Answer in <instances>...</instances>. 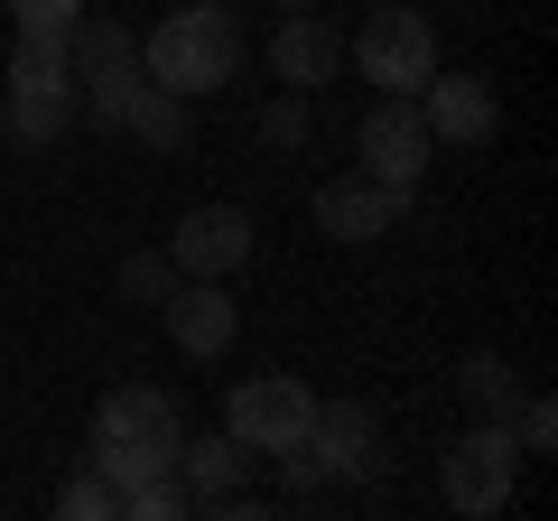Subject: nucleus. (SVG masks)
<instances>
[{
	"instance_id": "0eeeda50",
	"label": "nucleus",
	"mask_w": 558,
	"mask_h": 521,
	"mask_svg": "<svg viewBox=\"0 0 558 521\" xmlns=\"http://www.w3.org/2000/svg\"><path fill=\"white\" fill-rule=\"evenodd\" d=\"M354 149H363V178H381V186H400L410 196L418 178H428V121H418V102L410 94H381L373 112H363V131H354Z\"/></svg>"
},
{
	"instance_id": "9d476101",
	"label": "nucleus",
	"mask_w": 558,
	"mask_h": 521,
	"mask_svg": "<svg viewBox=\"0 0 558 521\" xmlns=\"http://www.w3.org/2000/svg\"><path fill=\"white\" fill-rule=\"evenodd\" d=\"M336 65H344V28L326 20V10H289V20L270 28V75L289 84V94L336 84Z\"/></svg>"
},
{
	"instance_id": "aec40b11",
	"label": "nucleus",
	"mask_w": 558,
	"mask_h": 521,
	"mask_svg": "<svg viewBox=\"0 0 558 521\" xmlns=\"http://www.w3.org/2000/svg\"><path fill=\"white\" fill-rule=\"evenodd\" d=\"M10 10H20V38H65L84 0H10Z\"/></svg>"
},
{
	"instance_id": "f8f14e48",
	"label": "nucleus",
	"mask_w": 558,
	"mask_h": 521,
	"mask_svg": "<svg viewBox=\"0 0 558 521\" xmlns=\"http://www.w3.org/2000/svg\"><path fill=\"white\" fill-rule=\"evenodd\" d=\"M400 205H410L400 186H381V178H363V168H354V178H326L317 186V233L326 242H381L400 223Z\"/></svg>"
},
{
	"instance_id": "5701e85b",
	"label": "nucleus",
	"mask_w": 558,
	"mask_h": 521,
	"mask_svg": "<svg viewBox=\"0 0 558 521\" xmlns=\"http://www.w3.org/2000/svg\"><path fill=\"white\" fill-rule=\"evenodd\" d=\"M270 10H326V0H270Z\"/></svg>"
},
{
	"instance_id": "dca6fc26",
	"label": "nucleus",
	"mask_w": 558,
	"mask_h": 521,
	"mask_svg": "<svg viewBox=\"0 0 558 521\" xmlns=\"http://www.w3.org/2000/svg\"><path fill=\"white\" fill-rule=\"evenodd\" d=\"M457 391H465L475 420H512V373H502L494 354H465V363H457Z\"/></svg>"
},
{
	"instance_id": "39448f33",
	"label": "nucleus",
	"mask_w": 558,
	"mask_h": 521,
	"mask_svg": "<svg viewBox=\"0 0 558 521\" xmlns=\"http://www.w3.org/2000/svg\"><path fill=\"white\" fill-rule=\"evenodd\" d=\"M344 57L363 65V84H381V94H410L418 102V84L438 75V28L418 20V10H373V20L354 28V47Z\"/></svg>"
},
{
	"instance_id": "20e7f679",
	"label": "nucleus",
	"mask_w": 558,
	"mask_h": 521,
	"mask_svg": "<svg viewBox=\"0 0 558 521\" xmlns=\"http://www.w3.org/2000/svg\"><path fill=\"white\" fill-rule=\"evenodd\" d=\"M65 65H75V84H84L75 102H84L94 121H112V131L131 121L140 84H149V75H140L131 28H121V20H84V10H75V28H65Z\"/></svg>"
},
{
	"instance_id": "423d86ee",
	"label": "nucleus",
	"mask_w": 558,
	"mask_h": 521,
	"mask_svg": "<svg viewBox=\"0 0 558 521\" xmlns=\"http://www.w3.org/2000/svg\"><path fill=\"white\" fill-rule=\"evenodd\" d=\"M512 475H521L512 428H502V420H475L457 447H447V512H465V521L502 512V502H512Z\"/></svg>"
},
{
	"instance_id": "f03ea898",
	"label": "nucleus",
	"mask_w": 558,
	"mask_h": 521,
	"mask_svg": "<svg viewBox=\"0 0 558 521\" xmlns=\"http://www.w3.org/2000/svg\"><path fill=\"white\" fill-rule=\"evenodd\" d=\"M178 438H186L178 401L149 391V381H121V391H102V410H94V475L112 484V502H121V484L178 475Z\"/></svg>"
},
{
	"instance_id": "2eb2a0df",
	"label": "nucleus",
	"mask_w": 558,
	"mask_h": 521,
	"mask_svg": "<svg viewBox=\"0 0 558 521\" xmlns=\"http://www.w3.org/2000/svg\"><path fill=\"white\" fill-rule=\"evenodd\" d=\"M121 131H140V141H159V149H178L186 141V94H168V84H140V102H131V121Z\"/></svg>"
},
{
	"instance_id": "a211bd4d",
	"label": "nucleus",
	"mask_w": 558,
	"mask_h": 521,
	"mask_svg": "<svg viewBox=\"0 0 558 521\" xmlns=\"http://www.w3.org/2000/svg\"><path fill=\"white\" fill-rule=\"evenodd\" d=\"M178 280H186V270L168 252H131V260H121V299H131V307H159Z\"/></svg>"
},
{
	"instance_id": "4468645a",
	"label": "nucleus",
	"mask_w": 558,
	"mask_h": 521,
	"mask_svg": "<svg viewBox=\"0 0 558 521\" xmlns=\"http://www.w3.org/2000/svg\"><path fill=\"white\" fill-rule=\"evenodd\" d=\"M178 475H186V494H196V502H215V494H233V484H242V447L233 438H178Z\"/></svg>"
},
{
	"instance_id": "6e6552de",
	"label": "nucleus",
	"mask_w": 558,
	"mask_h": 521,
	"mask_svg": "<svg viewBox=\"0 0 558 521\" xmlns=\"http://www.w3.org/2000/svg\"><path fill=\"white\" fill-rule=\"evenodd\" d=\"M168 260H178L186 280H233L242 260H252V215H242V205H196V215H178Z\"/></svg>"
},
{
	"instance_id": "7ed1b4c3",
	"label": "nucleus",
	"mask_w": 558,
	"mask_h": 521,
	"mask_svg": "<svg viewBox=\"0 0 558 521\" xmlns=\"http://www.w3.org/2000/svg\"><path fill=\"white\" fill-rule=\"evenodd\" d=\"M307 420H317V391H307L299 373H252V381H233V401H223V438H233L242 457H299Z\"/></svg>"
},
{
	"instance_id": "4be33fe9",
	"label": "nucleus",
	"mask_w": 558,
	"mask_h": 521,
	"mask_svg": "<svg viewBox=\"0 0 558 521\" xmlns=\"http://www.w3.org/2000/svg\"><path fill=\"white\" fill-rule=\"evenodd\" d=\"M260 131H270L279 149H299V141H307V102H299V94H289V102H270V121H260Z\"/></svg>"
},
{
	"instance_id": "f257e3e1",
	"label": "nucleus",
	"mask_w": 558,
	"mask_h": 521,
	"mask_svg": "<svg viewBox=\"0 0 558 521\" xmlns=\"http://www.w3.org/2000/svg\"><path fill=\"white\" fill-rule=\"evenodd\" d=\"M233 65H242V28H233L223 0H186V10H168V20L140 38V75L168 84V94H186V102H215L223 84H233Z\"/></svg>"
},
{
	"instance_id": "ddd939ff",
	"label": "nucleus",
	"mask_w": 558,
	"mask_h": 521,
	"mask_svg": "<svg viewBox=\"0 0 558 521\" xmlns=\"http://www.w3.org/2000/svg\"><path fill=\"white\" fill-rule=\"evenodd\" d=\"M307 465H317V475H373L381 465V420L363 401H317V420H307Z\"/></svg>"
},
{
	"instance_id": "1a4fd4ad",
	"label": "nucleus",
	"mask_w": 558,
	"mask_h": 521,
	"mask_svg": "<svg viewBox=\"0 0 558 521\" xmlns=\"http://www.w3.org/2000/svg\"><path fill=\"white\" fill-rule=\"evenodd\" d=\"M159 317H168V344H178L186 363H215L223 344H233L242 307H233V289H223V280H178L159 299Z\"/></svg>"
},
{
	"instance_id": "412c9836",
	"label": "nucleus",
	"mask_w": 558,
	"mask_h": 521,
	"mask_svg": "<svg viewBox=\"0 0 558 521\" xmlns=\"http://www.w3.org/2000/svg\"><path fill=\"white\" fill-rule=\"evenodd\" d=\"M549 438H558V410H549V401H521L512 447H521V457H549Z\"/></svg>"
},
{
	"instance_id": "9b49d317",
	"label": "nucleus",
	"mask_w": 558,
	"mask_h": 521,
	"mask_svg": "<svg viewBox=\"0 0 558 521\" xmlns=\"http://www.w3.org/2000/svg\"><path fill=\"white\" fill-rule=\"evenodd\" d=\"M418 121H428V141H447V149H484L494 141V84L438 65V75L418 84Z\"/></svg>"
},
{
	"instance_id": "6ab92c4d",
	"label": "nucleus",
	"mask_w": 558,
	"mask_h": 521,
	"mask_svg": "<svg viewBox=\"0 0 558 521\" xmlns=\"http://www.w3.org/2000/svg\"><path fill=\"white\" fill-rule=\"evenodd\" d=\"M57 512H65V521H121V502H112V484H102V475H75V484L57 494Z\"/></svg>"
},
{
	"instance_id": "f3484780",
	"label": "nucleus",
	"mask_w": 558,
	"mask_h": 521,
	"mask_svg": "<svg viewBox=\"0 0 558 521\" xmlns=\"http://www.w3.org/2000/svg\"><path fill=\"white\" fill-rule=\"evenodd\" d=\"M178 512H196V494H186L178 475H140V484H121V521H178Z\"/></svg>"
}]
</instances>
